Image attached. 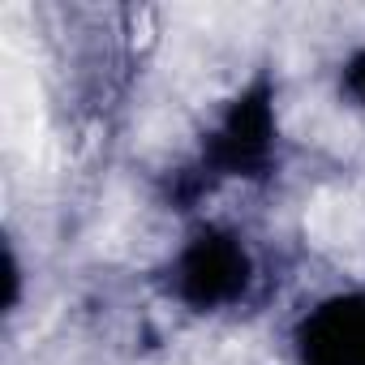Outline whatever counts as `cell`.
Returning a JSON list of instances; mask_svg holds the SVG:
<instances>
[{
	"instance_id": "4",
	"label": "cell",
	"mask_w": 365,
	"mask_h": 365,
	"mask_svg": "<svg viewBox=\"0 0 365 365\" xmlns=\"http://www.w3.org/2000/svg\"><path fill=\"white\" fill-rule=\"evenodd\" d=\"M344 91H348V99H356V103L365 108V48L348 61V69H344Z\"/></svg>"
},
{
	"instance_id": "3",
	"label": "cell",
	"mask_w": 365,
	"mask_h": 365,
	"mask_svg": "<svg viewBox=\"0 0 365 365\" xmlns=\"http://www.w3.org/2000/svg\"><path fill=\"white\" fill-rule=\"evenodd\" d=\"M297 365H365V288L322 297L292 331Z\"/></svg>"
},
{
	"instance_id": "1",
	"label": "cell",
	"mask_w": 365,
	"mask_h": 365,
	"mask_svg": "<svg viewBox=\"0 0 365 365\" xmlns=\"http://www.w3.org/2000/svg\"><path fill=\"white\" fill-rule=\"evenodd\" d=\"M254 279L258 262L245 237L220 224H202L172 258V292L180 305L198 314H220L241 305L254 292Z\"/></svg>"
},
{
	"instance_id": "2",
	"label": "cell",
	"mask_w": 365,
	"mask_h": 365,
	"mask_svg": "<svg viewBox=\"0 0 365 365\" xmlns=\"http://www.w3.org/2000/svg\"><path fill=\"white\" fill-rule=\"evenodd\" d=\"M275 91L267 78L245 86L202 146V168L211 176H262L275 159Z\"/></svg>"
}]
</instances>
